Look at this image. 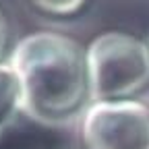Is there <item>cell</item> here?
I'll use <instances>...</instances> for the list:
<instances>
[{
  "label": "cell",
  "mask_w": 149,
  "mask_h": 149,
  "mask_svg": "<svg viewBox=\"0 0 149 149\" xmlns=\"http://www.w3.org/2000/svg\"><path fill=\"white\" fill-rule=\"evenodd\" d=\"M87 0H31V4L35 8H40L48 15H56V17H68L79 13L85 6Z\"/></svg>",
  "instance_id": "6"
},
{
  "label": "cell",
  "mask_w": 149,
  "mask_h": 149,
  "mask_svg": "<svg viewBox=\"0 0 149 149\" xmlns=\"http://www.w3.org/2000/svg\"><path fill=\"white\" fill-rule=\"evenodd\" d=\"M6 42H8V25H6V19L0 10V58L4 54V48H6Z\"/></svg>",
  "instance_id": "7"
},
{
  "label": "cell",
  "mask_w": 149,
  "mask_h": 149,
  "mask_svg": "<svg viewBox=\"0 0 149 149\" xmlns=\"http://www.w3.org/2000/svg\"><path fill=\"white\" fill-rule=\"evenodd\" d=\"M147 44H149V42H147Z\"/></svg>",
  "instance_id": "8"
},
{
  "label": "cell",
  "mask_w": 149,
  "mask_h": 149,
  "mask_svg": "<svg viewBox=\"0 0 149 149\" xmlns=\"http://www.w3.org/2000/svg\"><path fill=\"white\" fill-rule=\"evenodd\" d=\"M87 149H149V106L137 100L95 102L83 114Z\"/></svg>",
  "instance_id": "3"
},
{
  "label": "cell",
  "mask_w": 149,
  "mask_h": 149,
  "mask_svg": "<svg viewBox=\"0 0 149 149\" xmlns=\"http://www.w3.org/2000/svg\"><path fill=\"white\" fill-rule=\"evenodd\" d=\"M19 106V81L8 62H0V118Z\"/></svg>",
  "instance_id": "5"
},
{
  "label": "cell",
  "mask_w": 149,
  "mask_h": 149,
  "mask_svg": "<svg viewBox=\"0 0 149 149\" xmlns=\"http://www.w3.org/2000/svg\"><path fill=\"white\" fill-rule=\"evenodd\" d=\"M19 81V108L48 122L70 116L89 97L87 54L68 35L37 31L10 54Z\"/></svg>",
  "instance_id": "1"
},
{
  "label": "cell",
  "mask_w": 149,
  "mask_h": 149,
  "mask_svg": "<svg viewBox=\"0 0 149 149\" xmlns=\"http://www.w3.org/2000/svg\"><path fill=\"white\" fill-rule=\"evenodd\" d=\"M89 100L118 102L149 87V44L124 31H106L87 48Z\"/></svg>",
  "instance_id": "2"
},
{
  "label": "cell",
  "mask_w": 149,
  "mask_h": 149,
  "mask_svg": "<svg viewBox=\"0 0 149 149\" xmlns=\"http://www.w3.org/2000/svg\"><path fill=\"white\" fill-rule=\"evenodd\" d=\"M60 145L56 122L35 118L19 106L0 118V149H60Z\"/></svg>",
  "instance_id": "4"
}]
</instances>
